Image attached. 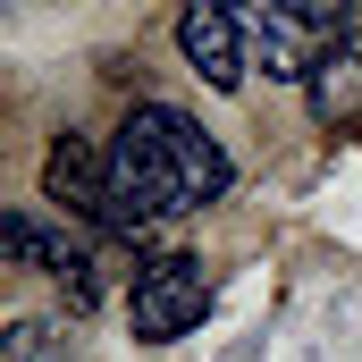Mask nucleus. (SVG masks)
Masks as SVG:
<instances>
[{"label":"nucleus","mask_w":362,"mask_h":362,"mask_svg":"<svg viewBox=\"0 0 362 362\" xmlns=\"http://www.w3.org/2000/svg\"><path fill=\"white\" fill-rule=\"evenodd\" d=\"M346 8L337 0H270L262 17H253V51H262V68H270L278 85H312L337 51H346Z\"/></svg>","instance_id":"obj_2"},{"label":"nucleus","mask_w":362,"mask_h":362,"mask_svg":"<svg viewBox=\"0 0 362 362\" xmlns=\"http://www.w3.org/2000/svg\"><path fill=\"white\" fill-rule=\"evenodd\" d=\"M312 110H320V127H362V51L354 42L312 76Z\"/></svg>","instance_id":"obj_7"},{"label":"nucleus","mask_w":362,"mask_h":362,"mask_svg":"<svg viewBox=\"0 0 362 362\" xmlns=\"http://www.w3.org/2000/svg\"><path fill=\"white\" fill-rule=\"evenodd\" d=\"M110 185L118 202L152 228V219H194L211 211L228 185H236V160L219 152V135L202 118H185L177 101H135L110 135Z\"/></svg>","instance_id":"obj_1"},{"label":"nucleus","mask_w":362,"mask_h":362,"mask_svg":"<svg viewBox=\"0 0 362 362\" xmlns=\"http://www.w3.org/2000/svg\"><path fill=\"white\" fill-rule=\"evenodd\" d=\"M0 245H8V262H17V270H42V278H59L76 312L93 303V253L76 245V236L42 228L34 211H8V219H0Z\"/></svg>","instance_id":"obj_5"},{"label":"nucleus","mask_w":362,"mask_h":362,"mask_svg":"<svg viewBox=\"0 0 362 362\" xmlns=\"http://www.w3.org/2000/svg\"><path fill=\"white\" fill-rule=\"evenodd\" d=\"M42 194L59 202V211H76V219H93L101 236H144V219L118 202V185H110V152H93L85 135H59L51 144V160H42Z\"/></svg>","instance_id":"obj_4"},{"label":"nucleus","mask_w":362,"mask_h":362,"mask_svg":"<svg viewBox=\"0 0 362 362\" xmlns=\"http://www.w3.org/2000/svg\"><path fill=\"white\" fill-rule=\"evenodd\" d=\"M177 51L194 59V76L211 93H236L245 85V25H236V8H219V0H194L177 17Z\"/></svg>","instance_id":"obj_6"},{"label":"nucleus","mask_w":362,"mask_h":362,"mask_svg":"<svg viewBox=\"0 0 362 362\" xmlns=\"http://www.w3.org/2000/svg\"><path fill=\"white\" fill-rule=\"evenodd\" d=\"M202 312H211V270L194 253H152L127 286V320H135L144 346H169L185 329H202Z\"/></svg>","instance_id":"obj_3"}]
</instances>
